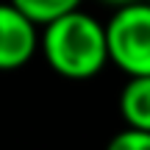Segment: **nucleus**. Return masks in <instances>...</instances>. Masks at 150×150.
I'll list each match as a JSON object with an SVG mask.
<instances>
[{
    "instance_id": "nucleus-1",
    "label": "nucleus",
    "mask_w": 150,
    "mask_h": 150,
    "mask_svg": "<svg viewBox=\"0 0 150 150\" xmlns=\"http://www.w3.org/2000/svg\"><path fill=\"white\" fill-rule=\"evenodd\" d=\"M39 50L50 70L67 81H89L111 61L106 25L81 8L42 25Z\"/></svg>"
},
{
    "instance_id": "nucleus-2",
    "label": "nucleus",
    "mask_w": 150,
    "mask_h": 150,
    "mask_svg": "<svg viewBox=\"0 0 150 150\" xmlns=\"http://www.w3.org/2000/svg\"><path fill=\"white\" fill-rule=\"evenodd\" d=\"M108 59L128 78L150 75V3L120 6L106 22Z\"/></svg>"
},
{
    "instance_id": "nucleus-3",
    "label": "nucleus",
    "mask_w": 150,
    "mask_h": 150,
    "mask_svg": "<svg viewBox=\"0 0 150 150\" xmlns=\"http://www.w3.org/2000/svg\"><path fill=\"white\" fill-rule=\"evenodd\" d=\"M42 47L39 25L14 3H0V72L25 67Z\"/></svg>"
},
{
    "instance_id": "nucleus-4",
    "label": "nucleus",
    "mask_w": 150,
    "mask_h": 150,
    "mask_svg": "<svg viewBox=\"0 0 150 150\" xmlns=\"http://www.w3.org/2000/svg\"><path fill=\"white\" fill-rule=\"evenodd\" d=\"M120 114L125 125L150 131V75L128 78L120 92Z\"/></svg>"
},
{
    "instance_id": "nucleus-5",
    "label": "nucleus",
    "mask_w": 150,
    "mask_h": 150,
    "mask_svg": "<svg viewBox=\"0 0 150 150\" xmlns=\"http://www.w3.org/2000/svg\"><path fill=\"white\" fill-rule=\"evenodd\" d=\"M11 3L20 11H25L36 25H47L70 11H78L83 0H11Z\"/></svg>"
},
{
    "instance_id": "nucleus-6",
    "label": "nucleus",
    "mask_w": 150,
    "mask_h": 150,
    "mask_svg": "<svg viewBox=\"0 0 150 150\" xmlns=\"http://www.w3.org/2000/svg\"><path fill=\"white\" fill-rule=\"evenodd\" d=\"M106 150H150V131L142 128H125L120 134L111 136V142L106 145Z\"/></svg>"
},
{
    "instance_id": "nucleus-7",
    "label": "nucleus",
    "mask_w": 150,
    "mask_h": 150,
    "mask_svg": "<svg viewBox=\"0 0 150 150\" xmlns=\"http://www.w3.org/2000/svg\"><path fill=\"white\" fill-rule=\"evenodd\" d=\"M103 3L114 6V8H120V6H131V3H139V0H103Z\"/></svg>"
},
{
    "instance_id": "nucleus-8",
    "label": "nucleus",
    "mask_w": 150,
    "mask_h": 150,
    "mask_svg": "<svg viewBox=\"0 0 150 150\" xmlns=\"http://www.w3.org/2000/svg\"><path fill=\"white\" fill-rule=\"evenodd\" d=\"M147 3H150V0H147Z\"/></svg>"
}]
</instances>
